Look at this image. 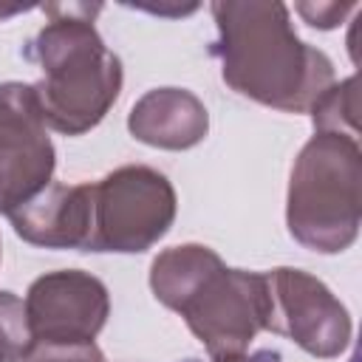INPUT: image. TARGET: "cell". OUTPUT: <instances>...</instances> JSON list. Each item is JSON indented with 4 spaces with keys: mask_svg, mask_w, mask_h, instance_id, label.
<instances>
[{
    "mask_svg": "<svg viewBox=\"0 0 362 362\" xmlns=\"http://www.w3.org/2000/svg\"><path fill=\"white\" fill-rule=\"evenodd\" d=\"M209 11L218 25L212 54L235 93L274 110L308 113L334 85V62L297 37L288 6L215 0Z\"/></svg>",
    "mask_w": 362,
    "mask_h": 362,
    "instance_id": "obj_1",
    "label": "cell"
},
{
    "mask_svg": "<svg viewBox=\"0 0 362 362\" xmlns=\"http://www.w3.org/2000/svg\"><path fill=\"white\" fill-rule=\"evenodd\" d=\"M51 17L31 40L28 57L42 68L31 85L45 127L82 136L93 130L122 93V59L99 37V3H45Z\"/></svg>",
    "mask_w": 362,
    "mask_h": 362,
    "instance_id": "obj_2",
    "label": "cell"
},
{
    "mask_svg": "<svg viewBox=\"0 0 362 362\" xmlns=\"http://www.w3.org/2000/svg\"><path fill=\"white\" fill-rule=\"evenodd\" d=\"M362 223L359 141L314 133L294 158L286 198L291 238L320 255L345 252Z\"/></svg>",
    "mask_w": 362,
    "mask_h": 362,
    "instance_id": "obj_3",
    "label": "cell"
},
{
    "mask_svg": "<svg viewBox=\"0 0 362 362\" xmlns=\"http://www.w3.org/2000/svg\"><path fill=\"white\" fill-rule=\"evenodd\" d=\"M178 198L164 173L124 164L90 184V240L85 252H147L173 226Z\"/></svg>",
    "mask_w": 362,
    "mask_h": 362,
    "instance_id": "obj_4",
    "label": "cell"
},
{
    "mask_svg": "<svg viewBox=\"0 0 362 362\" xmlns=\"http://www.w3.org/2000/svg\"><path fill=\"white\" fill-rule=\"evenodd\" d=\"M266 272L218 266L181 303L178 314L212 359L243 356L260 331H269Z\"/></svg>",
    "mask_w": 362,
    "mask_h": 362,
    "instance_id": "obj_5",
    "label": "cell"
},
{
    "mask_svg": "<svg viewBox=\"0 0 362 362\" xmlns=\"http://www.w3.org/2000/svg\"><path fill=\"white\" fill-rule=\"evenodd\" d=\"M269 283V331L288 337L305 354L320 359L339 356L354 334L348 308L331 288L303 269H272Z\"/></svg>",
    "mask_w": 362,
    "mask_h": 362,
    "instance_id": "obj_6",
    "label": "cell"
},
{
    "mask_svg": "<svg viewBox=\"0 0 362 362\" xmlns=\"http://www.w3.org/2000/svg\"><path fill=\"white\" fill-rule=\"evenodd\" d=\"M57 164L34 88L0 82V212L8 215L51 184Z\"/></svg>",
    "mask_w": 362,
    "mask_h": 362,
    "instance_id": "obj_7",
    "label": "cell"
},
{
    "mask_svg": "<svg viewBox=\"0 0 362 362\" xmlns=\"http://www.w3.org/2000/svg\"><path fill=\"white\" fill-rule=\"evenodd\" d=\"M25 314L37 342H93L110 314V297L99 277L82 269H59L37 277L25 294Z\"/></svg>",
    "mask_w": 362,
    "mask_h": 362,
    "instance_id": "obj_8",
    "label": "cell"
},
{
    "mask_svg": "<svg viewBox=\"0 0 362 362\" xmlns=\"http://www.w3.org/2000/svg\"><path fill=\"white\" fill-rule=\"evenodd\" d=\"M14 232L42 249H88L90 240V184L51 181L31 201L6 215Z\"/></svg>",
    "mask_w": 362,
    "mask_h": 362,
    "instance_id": "obj_9",
    "label": "cell"
},
{
    "mask_svg": "<svg viewBox=\"0 0 362 362\" xmlns=\"http://www.w3.org/2000/svg\"><path fill=\"white\" fill-rule=\"evenodd\" d=\"M127 130L158 150H189L209 133L204 102L184 88H153L127 113Z\"/></svg>",
    "mask_w": 362,
    "mask_h": 362,
    "instance_id": "obj_10",
    "label": "cell"
},
{
    "mask_svg": "<svg viewBox=\"0 0 362 362\" xmlns=\"http://www.w3.org/2000/svg\"><path fill=\"white\" fill-rule=\"evenodd\" d=\"M218 266H223V260L209 246L201 243L170 246L150 266V288L161 305L178 311L181 303L198 288V283Z\"/></svg>",
    "mask_w": 362,
    "mask_h": 362,
    "instance_id": "obj_11",
    "label": "cell"
},
{
    "mask_svg": "<svg viewBox=\"0 0 362 362\" xmlns=\"http://www.w3.org/2000/svg\"><path fill=\"white\" fill-rule=\"evenodd\" d=\"M314 122V133H331L359 141V93L356 76L334 82L308 110Z\"/></svg>",
    "mask_w": 362,
    "mask_h": 362,
    "instance_id": "obj_12",
    "label": "cell"
},
{
    "mask_svg": "<svg viewBox=\"0 0 362 362\" xmlns=\"http://www.w3.org/2000/svg\"><path fill=\"white\" fill-rule=\"evenodd\" d=\"M34 345L25 303L14 291H0V362H25Z\"/></svg>",
    "mask_w": 362,
    "mask_h": 362,
    "instance_id": "obj_13",
    "label": "cell"
},
{
    "mask_svg": "<svg viewBox=\"0 0 362 362\" xmlns=\"http://www.w3.org/2000/svg\"><path fill=\"white\" fill-rule=\"evenodd\" d=\"M25 362H105L96 342H79V345H45L37 342L34 351L25 356Z\"/></svg>",
    "mask_w": 362,
    "mask_h": 362,
    "instance_id": "obj_14",
    "label": "cell"
},
{
    "mask_svg": "<svg viewBox=\"0 0 362 362\" xmlns=\"http://www.w3.org/2000/svg\"><path fill=\"white\" fill-rule=\"evenodd\" d=\"M356 3H297L294 11L314 28H337L351 11H356Z\"/></svg>",
    "mask_w": 362,
    "mask_h": 362,
    "instance_id": "obj_15",
    "label": "cell"
},
{
    "mask_svg": "<svg viewBox=\"0 0 362 362\" xmlns=\"http://www.w3.org/2000/svg\"><path fill=\"white\" fill-rule=\"evenodd\" d=\"M212 362H280V354L274 351H257V354H243V356H229V359H212Z\"/></svg>",
    "mask_w": 362,
    "mask_h": 362,
    "instance_id": "obj_16",
    "label": "cell"
}]
</instances>
